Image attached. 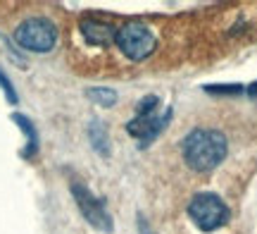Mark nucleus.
<instances>
[{
  "label": "nucleus",
  "instance_id": "obj_1",
  "mask_svg": "<svg viewBox=\"0 0 257 234\" xmlns=\"http://www.w3.org/2000/svg\"><path fill=\"white\" fill-rule=\"evenodd\" d=\"M226 158V136L217 129H193L184 139V160L198 172H210Z\"/></svg>",
  "mask_w": 257,
  "mask_h": 234
},
{
  "label": "nucleus",
  "instance_id": "obj_2",
  "mask_svg": "<svg viewBox=\"0 0 257 234\" xmlns=\"http://www.w3.org/2000/svg\"><path fill=\"white\" fill-rule=\"evenodd\" d=\"M15 41L31 53H50L57 46V27L48 17H29L15 29Z\"/></svg>",
  "mask_w": 257,
  "mask_h": 234
},
{
  "label": "nucleus",
  "instance_id": "obj_3",
  "mask_svg": "<svg viewBox=\"0 0 257 234\" xmlns=\"http://www.w3.org/2000/svg\"><path fill=\"white\" fill-rule=\"evenodd\" d=\"M188 215L193 225L202 232H214L229 222V208L217 194H198L188 203Z\"/></svg>",
  "mask_w": 257,
  "mask_h": 234
},
{
  "label": "nucleus",
  "instance_id": "obj_4",
  "mask_svg": "<svg viewBox=\"0 0 257 234\" xmlns=\"http://www.w3.org/2000/svg\"><path fill=\"white\" fill-rule=\"evenodd\" d=\"M157 103H160L157 96H148V98H143V101L138 103L136 117L126 124V131L141 141V146H148L153 139H157V134L165 129L167 122H169L172 110H167V115H155Z\"/></svg>",
  "mask_w": 257,
  "mask_h": 234
},
{
  "label": "nucleus",
  "instance_id": "obj_5",
  "mask_svg": "<svg viewBox=\"0 0 257 234\" xmlns=\"http://www.w3.org/2000/svg\"><path fill=\"white\" fill-rule=\"evenodd\" d=\"M114 43H117V48L128 60H136V62L138 60H146L157 46L155 34L146 24H138V22H128V24L117 29Z\"/></svg>",
  "mask_w": 257,
  "mask_h": 234
},
{
  "label": "nucleus",
  "instance_id": "obj_6",
  "mask_svg": "<svg viewBox=\"0 0 257 234\" xmlns=\"http://www.w3.org/2000/svg\"><path fill=\"white\" fill-rule=\"evenodd\" d=\"M72 196L76 201V206L81 210V215L88 220V225H93L95 229H100V232H112V217L110 213L105 210V203H102L98 196H93L88 189L79 184V182H74L72 184Z\"/></svg>",
  "mask_w": 257,
  "mask_h": 234
},
{
  "label": "nucleus",
  "instance_id": "obj_7",
  "mask_svg": "<svg viewBox=\"0 0 257 234\" xmlns=\"http://www.w3.org/2000/svg\"><path fill=\"white\" fill-rule=\"evenodd\" d=\"M79 29L91 46H110L117 36V29L112 27L110 22H102L98 17H83Z\"/></svg>",
  "mask_w": 257,
  "mask_h": 234
},
{
  "label": "nucleus",
  "instance_id": "obj_8",
  "mask_svg": "<svg viewBox=\"0 0 257 234\" xmlns=\"http://www.w3.org/2000/svg\"><path fill=\"white\" fill-rule=\"evenodd\" d=\"M12 122H15L19 129H22V134L27 136V148L22 150V158L31 160L38 153V131H36V127H34V122L29 120L27 115H22V113H12Z\"/></svg>",
  "mask_w": 257,
  "mask_h": 234
},
{
  "label": "nucleus",
  "instance_id": "obj_9",
  "mask_svg": "<svg viewBox=\"0 0 257 234\" xmlns=\"http://www.w3.org/2000/svg\"><path fill=\"white\" fill-rule=\"evenodd\" d=\"M88 139H91L93 148L98 150L100 155H110V136H107V131H105V127H102V122L93 120L91 124H88Z\"/></svg>",
  "mask_w": 257,
  "mask_h": 234
},
{
  "label": "nucleus",
  "instance_id": "obj_10",
  "mask_svg": "<svg viewBox=\"0 0 257 234\" xmlns=\"http://www.w3.org/2000/svg\"><path fill=\"white\" fill-rule=\"evenodd\" d=\"M88 98L95 101L98 105H102V108H112L117 103V94L112 89H88Z\"/></svg>",
  "mask_w": 257,
  "mask_h": 234
},
{
  "label": "nucleus",
  "instance_id": "obj_11",
  "mask_svg": "<svg viewBox=\"0 0 257 234\" xmlns=\"http://www.w3.org/2000/svg\"><path fill=\"white\" fill-rule=\"evenodd\" d=\"M0 89H3V94H5V98H8L12 105H17V91H15V86H12V82H10V76L0 69Z\"/></svg>",
  "mask_w": 257,
  "mask_h": 234
},
{
  "label": "nucleus",
  "instance_id": "obj_12",
  "mask_svg": "<svg viewBox=\"0 0 257 234\" xmlns=\"http://www.w3.org/2000/svg\"><path fill=\"white\" fill-rule=\"evenodd\" d=\"M248 94H250V96H257V84L250 86V89H248Z\"/></svg>",
  "mask_w": 257,
  "mask_h": 234
}]
</instances>
